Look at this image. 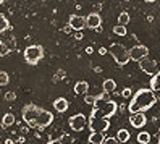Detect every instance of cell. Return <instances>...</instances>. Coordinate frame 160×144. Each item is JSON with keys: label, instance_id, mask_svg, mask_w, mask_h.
Masks as SVG:
<instances>
[{"label": "cell", "instance_id": "obj_7", "mask_svg": "<svg viewBox=\"0 0 160 144\" xmlns=\"http://www.w3.org/2000/svg\"><path fill=\"white\" fill-rule=\"evenodd\" d=\"M88 117L84 113H76V115H73V117H70L68 123H70V128L73 131H82L84 128L88 126Z\"/></svg>", "mask_w": 160, "mask_h": 144}, {"label": "cell", "instance_id": "obj_26", "mask_svg": "<svg viewBox=\"0 0 160 144\" xmlns=\"http://www.w3.org/2000/svg\"><path fill=\"white\" fill-rule=\"evenodd\" d=\"M65 76H67V73H65L63 70H58L57 73H55V76H53V83H57V81H60V80H63Z\"/></svg>", "mask_w": 160, "mask_h": 144}, {"label": "cell", "instance_id": "obj_23", "mask_svg": "<svg viewBox=\"0 0 160 144\" xmlns=\"http://www.w3.org/2000/svg\"><path fill=\"white\" fill-rule=\"evenodd\" d=\"M113 33L117 34V36H126V26H123V24H117V26H113Z\"/></svg>", "mask_w": 160, "mask_h": 144}, {"label": "cell", "instance_id": "obj_2", "mask_svg": "<svg viewBox=\"0 0 160 144\" xmlns=\"http://www.w3.org/2000/svg\"><path fill=\"white\" fill-rule=\"evenodd\" d=\"M157 102V95L154 94V91L150 88H142L136 91V94H133L129 104H128V110L129 113H136V112H146L149 109H152Z\"/></svg>", "mask_w": 160, "mask_h": 144}, {"label": "cell", "instance_id": "obj_33", "mask_svg": "<svg viewBox=\"0 0 160 144\" xmlns=\"http://www.w3.org/2000/svg\"><path fill=\"white\" fill-rule=\"evenodd\" d=\"M74 39L81 41V39H82V33H81V31H76V34H74Z\"/></svg>", "mask_w": 160, "mask_h": 144}, {"label": "cell", "instance_id": "obj_19", "mask_svg": "<svg viewBox=\"0 0 160 144\" xmlns=\"http://www.w3.org/2000/svg\"><path fill=\"white\" fill-rule=\"evenodd\" d=\"M117 138H118V141H120V142H128V141H129V138H131V134H129V131H128V130L121 128V130H118V133H117Z\"/></svg>", "mask_w": 160, "mask_h": 144}, {"label": "cell", "instance_id": "obj_25", "mask_svg": "<svg viewBox=\"0 0 160 144\" xmlns=\"http://www.w3.org/2000/svg\"><path fill=\"white\" fill-rule=\"evenodd\" d=\"M10 54V49H8V45L3 42V41H0V57H5Z\"/></svg>", "mask_w": 160, "mask_h": 144}, {"label": "cell", "instance_id": "obj_1", "mask_svg": "<svg viewBox=\"0 0 160 144\" xmlns=\"http://www.w3.org/2000/svg\"><path fill=\"white\" fill-rule=\"evenodd\" d=\"M21 117L28 126L37 128V130H44L49 125H52V121H53L52 112L39 107L36 104H26L21 110Z\"/></svg>", "mask_w": 160, "mask_h": 144}, {"label": "cell", "instance_id": "obj_16", "mask_svg": "<svg viewBox=\"0 0 160 144\" xmlns=\"http://www.w3.org/2000/svg\"><path fill=\"white\" fill-rule=\"evenodd\" d=\"M102 89H103V92L110 94V92H113V91L117 89V83L112 80V78H107L105 81L102 83Z\"/></svg>", "mask_w": 160, "mask_h": 144}, {"label": "cell", "instance_id": "obj_21", "mask_svg": "<svg viewBox=\"0 0 160 144\" xmlns=\"http://www.w3.org/2000/svg\"><path fill=\"white\" fill-rule=\"evenodd\" d=\"M138 142L139 144H149L150 142V133L149 131H141L138 134Z\"/></svg>", "mask_w": 160, "mask_h": 144}, {"label": "cell", "instance_id": "obj_14", "mask_svg": "<svg viewBox=\"0 0 160 144\" xmlns=\"http://www.w3.org/2000/svg\"><path fill=\"white\" fill-rule=\"evenodd\" d=\"M53 109L57 110V112H60V113L67 112V110H68V100L65 99V97L55 99V100H53Z\"/></svg>", "mask_w": 160, "mask_h": 144}, {"label": "cell", "instance_id": "obj_18", "mask_svg": "<svg viewBox=\"0 0 160 144\" xmlns=\"http://www.w3.org/2000/svg\"><path fill=\"white\" fill-rule=\"evenodd\" d=\"M88 91H89L88 81H78L76 84H74V92L76 94H88Z\"/></svg>", "mask_w": 160, "mask_h": 144}, {"label": "cell", "instance_id": "obj_35", "mask_svg": "<svg viewBox=\"0 0 160 144\" xmlns=\"http://www.w3.org/2000/svg\"><path fill=\"white\" fill-rule=\"evenodd\" d=\"M86 54H88V55L94 54V49H92V47H88V49H86Z\"/></svg>", "mask_w": 160, "mask_h": 144}, {"label": "cell", "instance_id": "obj_22", "mask_svg": "<svg viewBox=\"0 0 160 144\" xmlns=\"http://www.w3.org/2000/svg\"><path fill=\"white\" fill-rule=\"evenodd\" d=\"M128 23H129V13H128V12H121V13L118 15V24L126 26Z\"/></svg>", "mask_w": 160, "mask_h": 144}, {"label": "cell", "instance_id": "obj_39", "mask_svg": "<svg viewBox=\"0 0 160 144\" xmlns=\"http://www.w3.org/2000/svg\"><path fill=\"white\" fill-rule=\"evenodd\" d=\"M144 2H147V3H154L155 0H144Z\"/></svg>", "mask_w": 160, "mask_h": 144}, {"label": "cell", "instance_id": "obj_31", "mask_svg": "<svg viewBox=\"0 0 160 144\" xmlns=\"http://www.w3.org/2000/svg\"><path fill=\"white\" fill-rule=\"evenodd\" d=\"M71 31H73V29H71L70 24H65V26H63V33H65V34H71Z\"/></svg>", "mask_w": 160, "mask_h": 144}, {"label": "cell", "instance_id": "obj_11", "mask_svg": "<svg viewBox=\"0 0 160 144\" xmlns=\"http://www.w3.org/2000/svg\"><path fill=\"white\" fill-rule=\"evenodd\" d=\"M129 123H131L133 128H142L147 123V118H146V115L142 112H136V113L129 115Z\"/></svg>", "mask_w": 160, "mask_h": 144}, {"label": "cell", "instance_id": "obj_37", "mask_svg": "<svg viewBox=\"0 0 160 144\" xmlns=\"http://www.w3.org/2000/svg\"><path fill=\"white\" fill-rule=\"evenodd\" d=\"M5 144H13V141H12V139H7V141H5Z\"/></svg>", "mask_w": 160, "mask_h": 144}, {"label": "cell", "instance_id": "obj_10", "mask_svg": "<svg viewBox=\"0 0 160 144\" xmlns=\"http://www.w3.org/2000/svg\"><path fill=\"white\" fill-rule=\"evenodd\" d=\"M68 24L71 26L73 31H82L86 28V18L81 15H71L68 20Z\"/></svg>", "mask_w": 160, "mask_h": 144}, {"label": "cell", "instance_id": "obj_8", "mask_svg": "<svg viewBox=\"0 0 160 144\" xmlns=\"http://www.w3.org/2000/svg\"><path fill=\"white\" fill-rule=\"evenodd\" d=\"M149 55V49L146 45L139 44V45H134L129 49V59L134 60V62H141L142 59H146V57Z\"/></svg>", "mask_w": 160, "mask_h": 144}, {"label": "cell", "instance_id": "obj_6", "mask_svg": "<svg viewBox=\"0 0 160 144\" xmlns=\"http://www.w3.org/2000/svg\"><path fill=\"white\" fill-rule=\"evenodd\" d=\"M44 55H45V50H44V47L39 45V44H32L29 47H26L24 49V62L28 65H37L42 59H44Z\"/></svg>", "mask_w": 160, "mask_h": 144}, {"label": "cell", "instance_id": "obj_13", "mask_svg": "<svg viewBox=\"0 0 160 144\" xmlns=\"http://www.w3.org/2000/svg\"><path fill=\"white\" fill-rule=\"evenodd\" d=\"M149 88L154 91V94L157 95V99H160V71H157L152 78H150V84Z\"/></svg>", "mask_w": 160, "mask_h": 144}, {"label": "cell", "instance_id": "obj_41", "mask_svg": "<svg viewBox=\"0 0 160 144\" xmlns=\"http://www.w3.org/2000/svg\"><path fill=\"white\" fill-rule=\"evenodd\" d=\"M89 144H92V142H89Z\"/></svg>", "mask_w": 160, "mask_h": 144}, {"label": "cell", "instance_id": "obj_12", "mask_svg": "<svg viewBox=\"0 0 160 144\" xmlns=\"http://www.w3.org/2000/svg\"><path fill=\"white\" fill-rule=\"evenodd\" d=\"M100 24L102 18L99 13H89L86 16V28H89V29H100Z\"/></svg>", "mask_w": 160, "mask_h": 144}, {"label": "cell", "instance_id": "obj_29", "mask_svg": "<svg viewBox=\"0 0 160 144\" xmlns=\"http://www.w3.org/2000/svg\"><path fill=\"white\" fill-rule=\"evenodd\" d=\"M121 95H123V97H133V89H131V88H125L123 89V92H121Z\"/></svg>", "mask_w": 160, "mask_h": 144}, {"label": "cell", "instance_id": "obj_34", "mask_svg": "<svg viewBox=\"0 0 160 144\" xmlns=\"http://www.w3.org/2000/svg\"><path fill=\"white\" fill-rule=\"evenodd\" d=\"M105 54H108V50L105 49V47H100V49H99V55H105Z\"/></svg>", "mask_w": 160, "mask_h": 144}, {"label": "cell", "instance_id": "obj_38", "mask_svg": "<svg viewBox=\"0 0 160 144\" xmlns=\"http://www.w3.org/2000/svg\"><path fill=\"white\" fill-rule=\"evenodd\" d=\"M157 144H160V131H158V136H157Z\"/></svg>", "mask_w": 160, "mask_h": 144}, {"label": "cell", "instance_id": "obj_36", "mask_svg": "<svg viewBox=\"0 0 160 144\" xmlns=\"http://www.w3.org/2000/svg\"><path fill=\"white\" fill-rule=\"evenodd\" d=\"M18 142H20V144H23V142H24V136H21L20 139H18Z\"/></svg>", "mask_w": 160, "mask_h": 144}, {"label": "cell", "instance_id": "obj_40", "mask_svg": "<svg viewBox=\"0 0 160 144\" xmlns=\"http://www.w3.org/2000/svg\"><path fill=\"white\" fill-rule=\"evenodd\" d=\"M5 2H7V0H0V5H3Z\"/></svg>", "mask_w": 160, "mask_h": 144}, {"label": "cell", "instance_id": "obj_32", "mask_svg": "<svg viewBox=\"0 0 160 144\" xmlns=\"http://www.w3.org/2000/svg\"><path fill=\"white\" fill-rule=\"evenodd\" d=\"M47 144H67V142H63L62 139H52V141H49Z\"/></svg>", "mask_w": 160, "mask_h": 144}, {"label": "cell", "instance_id": "obj_4", "mask_svg": "<svg viewBox=\"0 0 160 144\" xmlns=\"http://www.w3.org/2000/svg\"><path fill=\"white\" fill-rule=\"evenodd\" d=\"M94 109H97L99 112H102L105 117H113V115L117 113L118 110V104L115 100H110L107 99V92H102L100 95H97V99H96V104L92 105Z\"/></svg>", "mask_w": 160, "mask_h": 144}, {"label": "cell", "instance_id": "obj_27", "mask_svg": "<svg viewBox=\"0 0 160 144\" xmlns=\"http://www.w3.org/2000/svg\"><path fill=\"white\" fill-rule=\"evenodd\" d=\"M96 99H97V95H89V94H86V97H84V102L89 104V105H94V104H96Z\"/></svg>", "mask_w": 160, "mask_h": 144}, {"label": "cell", "instance_id": "obj_17", "mask_svg": "<svg viewBox=\"0 0 160 144\" xmlns=\"http://www.w3.org/2000/svg\"><path fill=\"white\" fill-rule=\"evenodd\" d=\"M103 133H100V131H91V134H89V142H92V144H102L103 142Z\"/></svg>", "mask_w": 160, "mask_h": 144}, {"label": "cell", "instance_id": "obj_30", "mask_svg": "<svg viewBox=\"0 0 160 144\" xmlns=\"http://www.w3.org/2000/svg\"><path fill=\"white\" fill-rule=\"evenodd\" d=\"M15 99H16V94H15V92L10 91V92L5 94V100H15Z\"/></svg>", "mask_w": 160, "mask_h": 144}, {"label": "cell", "instance_id": "obj_20", "mask_svg": "<svg viewBox=\"0 0 160 144\" xmlns=\"http://www.w3.org/2000/svg\"><path fill=\"white\" fill-rule=\"evenodd\" d=\"M7 29H10V21H8V18L3 13H0V34L5 33Z\"/></svg>", "mask_w": 160, "mask_h": 144}, {"label": "cell", "instance_id": "obj_24", "mask_svg": "<svg viewBox=\"0 0 160 144\" xmlns=\"http://www.w3.org/2000/svg\"><path fill=\"white\" fill-rule=\"evenodd\" d=\"M10 83V76L7 71H0V86H7Z\"/></svg>", "mask_w": 160, "mask_h": 144}, {"label": "cell", "instance_id": "obj_3", "mask_svg": "<svg viewBox=\"0 0 160 144\" xmlns=\"http://www.w3.org/2000/svg\"><path fill=\"white\" fill-rule=\"evenodd\" d=\"M88 126H89L91 131L105 133V131L110 128V120H108L102 112H99L97 109H92L91 117H89V121H88Z\"/></svg>", "mask_w": 160, "mask_h": 144}, {"label": "cell", "instance_id": "obj_9", "mask_svg": "<svg viewBox=\"0 0 160 144\" xmlns=\"http://www.w3.org/2000/svg\"><path fill=\"white\" fill-rule=\"evenodd\" d=\"M139 66H141V70H142L144 73H147L149 76H154L158 70H157V62L152 60V59H142L139 62Z\"/></svg>", "mask_w": 160, "mask_h": 144}, {"label": "cell", "instance_id": "obj_28", "mask_svg": "<svg viewBox=\"0 0 160 144\" xmlns=\"http://www.w3.org/2000/svg\"><path fill=\"white\" fill-rule=\"evenodd\" d=\"M102 144H121L120 141H118V138H105V139H103V142Z\"/></svg>", "mask_w": 160, "mask_h": 144}, {"label": "cell", "instance_id": "obj_15", "mask_svg": "<svg viewBox=\"0 0 160 144\" xmlns=\"http://www.w3.org/2000/svg\"><path fill=\"white\" fill-rule=\"evenodd\" d=\"M15 123V115L13 113H5L2 117V123H0V126H2V130H7L8 126H12V125Z\"/></svg>", "mask_w": 160, "mask_h": 144}, {"label": "cell", "instance_id": "obj_5", "mask_svg": "<svg viewBox=\"0 0 160 144\" xmlns=\"http://www.w3.org/2000/svg\"><path fill=\"white\" fill-rule=\"evenodd\" d=\"M108 52H110L112 57H113V60L117 62L118 66H125V65H128L129 60H131V59H129V50L126 49L123 44H118V42L112 44L110 49H108Z\"/></svg>", "mask_w": 160, "mask_h": 144}]
</instances>
